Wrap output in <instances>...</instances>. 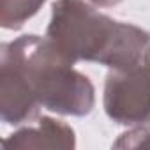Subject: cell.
Listing matches in <instances>:
<instances>
[{
  "label": "cell",
  "instance_id": "1",
  "mask_svg": "<svg viewBox=\"0 0 150 150\" xmlns=\"http://www.w3.org/2000/svg\"><path fill=\"white\" fill-rule=\"evenodd\" d=\"M46 35L74 62H96L110 69L143 64L150 34L117 21L83 0H55Z\"/></svg>",
  "mask_w": 150,
  "mask_h": 150
},
{
  "label": "cell",
  "instance_id": "2",
  "mask_svg": "<svg viewBox=\"0 0 150 150\" xmlns=\"http://www.w3.org/2000/svg\"><path fill=\"white\" fill-rule=\"evenodd\" d=\"M0 64L18 71L30 85L41 108L58 115L85 117L96 106L88 76L46 35H21L0 46Z\"/></svg>",
  "mask_w": 150,
  "mask_h": 150
},
{
  "label": "cell",
  "instance_id": "3",
  "mask_svg": "<svg viewBox=\"0 0 150 150\" xmlns=\"http://www.w3.org/2000/svg\"><path fill=\"white\" fill-rule=\"evenodd\" d=\"M103 104L118 125L134 127L150 118V69L145 64L111 69L104 81Z\"/></svg>",
  "mask_w": 150,
  "mask_h": 150
},
{
  "label": "cell",
  "instance_id": "4",
  "mask_svg": "<svg viewBox=\"0 0 150 150\" xmlns=\"http://www.w3.org/2000/svg\"><path fill=\"white\" fill-rule=\"evenodd\" d=\"M39 101L18 71L0 64V118L7 125L30 122L39 113Z\"/></svg>",
  "mask_w": 150,
  "mask_h": 150
},
{
  "label": "cell",
  "instance_id": "5",
  "mask_svg": "<svg viewBox=\"0 0 150 150\" xmlns=\"http://www.w3.org/2000/svg\"><path fill=\"white\" fill-rule=\"evenodd\" d=\"M6 150H72L76 146V134L71 125L51 117H41L37 127H21L2 141Z\"/></svg>",
  "mask_w": 150,
  "mask_h": 150
},
{
  "label": "cell",
  "instance_id": "6",
  "mask_svg": "<svg viewBox=\"0 0 150 150\" xmlns=\"http://www.w3.org/2000/svg\"><path fill=\"white\" fill-rule=\"evenodd\" d=\"M46 0H0V25L7 30H20Z\"/></svg>",
  "mask_w": 150,
  "mask_h": 150
},
{
  "label": "cell",
  "instance_id": "7",
  "mask_svg": "<svg viewBox=\"0 0 150 150\" xmlns=\"http://www.w3.org/2000/svg\"><path fill=\"white\" fill-rule=\"evenodd\" d=\"M113 148H150V118L120 134Z\"/></svg>",
  "mask_w": 150,
  "mask_h": 150
},
{
  "label": "cell",
  "instance_id": "8",
  "mask_svg": "<svg viewBox=\"0 0 150 150\" xmlns=\"http://www.w3.org/2000/svg\"><path fill=\"white\" fill-rule=\"evenodd\" d=\"M94 6H99V7H113L117 4H120L122 0H88Z\"/></svg>",
  "mask_w": 150,
  "mask_h": 150
},
{
  "label": "cell",
  "instance_id": "9",
  "mask_svg": "<svg viewBox=\"0 0 150 150\" xmlns=\"http://www.w3.org/2000/svg\"><path fill=\"white\" fill-rule=\"evenodd\" d=\"M143 64L150 69V44H148V48H146V53H145V58H143Z\"/></svg>",
  "mask_w": 150,
  "mask_h": 150
}]
</instances>
